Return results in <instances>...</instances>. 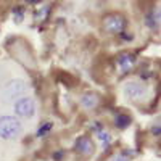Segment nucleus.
I'll list each match as a JSON object with an SVG mask.
<instances>
[{
    "label": "nucleus",
    "mask_w": 161,
    "mask_h": 161,
    "mask_svg": "<svg viewBox=\"0 0 161 161\" xmlns=\"http://www.w3.org/2000/svg\"><path fill=\"white\" fill-rule=\"evenodd\" d=\"M31 2H32V3H34V2H39V0H31Z\"/></svg>",
    "instance_id": "2eb2a0df"
},
{
    "label": "nucleus",
    "mask_w": 161,
    "mask_h": 161,
    "mask_svg": "<svg viewBox=\"0 0 161 161\" xmlns=\"http://www.w3.org/2000/svg\"><path fill=\"white\" fill-rule=\"evenodd\" d=\"M50 129H52V123H47V124H44L42 127L39 129V132H37V136H39V137H42L44 134H45V132H48Z\"/></svg>",
    "instance_id": "f8f14e48"
},
{
    "label": "nucleus",
    "mask_w": 161,
    "mask_h": 161,
    "mask_svg": "<svg viewBox=\"0 0 161 161\" xmlns=\"http://www.w3.org/2000/svg\"><path fill=\"white\" fill-rule=\"evenodd\" d=\"M134 63H136V57L130 55V53H123V55L118 58V66H119V69L123 73L129 71L134 66Z\"/></svg>",
    "instance_id": "0eeeda50"
},
{
    "label": "nucleus",
    "mask_w": 161,
    "mask_h": 161,
    "mask_svg": "<svg viewBox=\"0 0 161 161\" xmlns=\"http://www.w3.org/2000/svg\"><path fill=\"white\" fill-rule=\"evenodd\" d=\"M97 102H98V97L95 93H86V95H82V98H80V105H82L84 108H93V106L97 105Z\"/></svg>",
    "instance_id": "6e6552de"
},
{
    "label": "nucleus",
    "mask_w": 161,
    "mask_h": 161,
    "mask_svg": "<svg viewBox=\"0 0 161 161\" xmlns=\"http://www.w3.org/2000/svg\"><path fill=\"white\" fill-rule=\"evenodd\" d=\"M124 26H126V21L124 18L121 16V15H116V13H113V15H106L103 18V28L106 32H121L124 29Z\"/></svg>",
    "instance_id": "f03ea898"
},
{
    "label": "nucleus",
    "mask_w": 161,
    "mask_h": 161,
    "mask_svg": "<svg viewBox=\"0 0 161 161\" xmlns=\"http://www.w3.org/2000/svg\"><path fill=\"white\" fill-rule=\"evenodd\" d=\"M153 132L156 134V136H159V129H158V127H155V129H153Z\"/></svg>",
    "instance_id": "4468645a"
},
{
    "label": "nucleus",
    "mask_w": 161,
    "mask_h": 161,
    "mask_svg": "<svg viewBox=\"0 0 161 161\" xmlns=\"http://www.w3.org/2000/svg\"><path fill=\"white\" fill-rule=\"evenodd\" d=\"M124 92L129 98H140V97L145 95L147 87L140 82H127L126 87H124Z\"/></svg>",
    "instance_id": "39448f33"
},
{
    "label": "nucleus",
    "mask_w": 161,
    "mask_h": 161,
    "mask_svg": "<svg viewBox=\"0 0 161 161\" xmlns=\"http://www.w3.org/2000/svg\"><path fill=\"white\" fill-rule=\"evenodd\" d=\"M24 90H26V84L23 82V80H19V79H15V80H11V82L7 84V87L3 90V95L8 100H13V98L23 95Z\"/></svg>",
    "instance_id": "7ed1b4c3"
},
{
    "label": "nucleus",
    "mask_w": 161,
    "mask_h": 161,
    "mask_svg": "<svg viewBox=\"0 0 161 161\" xmlns=\"http://www.w3.org/2000/svg\"><path fill=\"white\" fill-rule=\"evenodd\" d=\"M74 147H76V150H77L80 155L89 156V155H92V153H93V142H92L87 136L79 137V139L76 140Z\"/></svg>",
    "instance_id": "423d86ee"
},
{
    "label": "nucleus",
    "mask_w": 161,
    "mask_h": 161,
    "mask_svg": "<svg viewBox=\"0 0 161 161\" xmlns=\"http://www.w3.org/2000/svg\"><path fill=\"white\" fill-rule=\"evenodd\" d=\"M98 140H100L103 145H108V143H110V140H111V137H110V134H108V132L100 130V132H98Z\"/></svg>",
    "instance_id": "9b49d317"
},
{
    "label": "nucleus",
    "mask_w": 161,
    "mask_h": 161,
    "mask_svg": "<svg viewBox=\"0 0 161 161\" xmlns=\"http://www.w3.org/2000/svg\"><path fill=\"white\" fill-rule=\"evenodd\" d=\"M158 21H159V10L156 8L153 13H150L148 16H147V26L148 28H156V24H158Z\"/></svg>",
    "instance_id": "1a4fd4ad"
},
{
    "label": "nucleus",
    "mask_w": 161,
    "mask_h": 161,
    "mask_svg": "<svg viewBox=\"0 0 161 161\" xmlns=\"http://www.w3.org/2000/svg\"><path fill=\"white\" fill-rule=\"evenodd\" d=\"M111 161H129V159H127L124 155H118V156H114Z\"/></svg>",
    "instance_id": "ddd939ff"
},
{
    "label": "nucleus",
    "mask_w": 161,
    "mask_h": 161,
    "mask_svg": "<svg viewBox=\"0 0 161 161\" xmlns=\"http://www.w3.org/2000/svg\"><path fill=\"white\" fill-rule=\"evenodd\" d=\"M114 123H116V127H119V129H126V127L130 124V118L126 116V114H118L116 119H114Z\"/></svg>",
    "instance_id": "9d476101"
},
{
    "label": "nucleus",
    "mask_w": 161,
    "mask_h": 161,
    "mask_svg": "<svg viewBox=\"0 0 161 161\" xmlns=\"http://www.w3.org/2000/svg\"><path fill=\"white\" fill-rule=\"evenodd\" d=\"M34 110H36V106H34V102L32 98H28V97H24V98H19L15 105V111L18 116H23V118H29L34 114Z\"/></svg>",
    "instance_id": "20e7f679"
},
{
    "label": "nucleus",
    "mask_w": 161,
    "mask_h": 161,
    "mask_svg": "<svg viewBox=\"0 0 161 161\" xmlns=\"http://www.w3.org/2000/svg\"><path fill=\"white\" fill-rule=\"evenodd\" d=\"M21 123L13 116L0 118V137L2 139H16L21 134Z\"/></svg>",
    "instance_id": "f257e3e1"
}]
</instances>
